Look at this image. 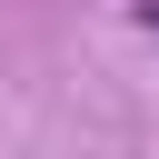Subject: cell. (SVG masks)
<instances>
[{
  "label": "cell",
  "instance_id": "obj_1",
  "mask_svg": "<svg viewBox=\"0 0 159 159\" xmlns=\"http://www.w3.org/2000/svg\"><path fill=\"white\" fill-rule=\"evenodd\" d=\"M129 20H139V30H159V0H129Z\"/></svg>",
  "mask_w": 159,
  "mask_h": 159
}]
</instances>
